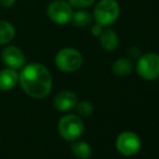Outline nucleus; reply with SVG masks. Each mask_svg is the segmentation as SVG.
<instances>
[{
  "label": "nucleus",
  "instance_id": "nucleus-1",
  "mask_svg": "<svg viewBox=\"0 0 159 159\" xmlns=\"http://www.w3.org/2000/svg\"><path fill=\"white\" fill-rule=\"evenodd\" d=\"M19 81L27 95L34 98H46L52 89V76L44 65L32 63L22 67Z\"/></svg>",
  "mask_w": 159,
  "mask_h": 159
},
{
  "label": "nucleus",
  "instance_id": "nucleus-2",
  "mask_svg": "<svg viewBox=\"0 0 159 159\" xmlns=\"http://www.w3.org/2000/svg\"><path fill=\"white\" fill-rule=\"evenodd\" d=\"M120 13L119 4L116 0H101L93 11L95 23L102 26H109L117 21Z\"/></svg>",
  "mask_w": 159,
  "mask_h": 159
},
{
  "label": "nucleus",
  "instance_id": "nucleus-3",
  "mask_svg": "<svg viewBox=\"0 0 159 159\" xmlns=\"http://www.w3.org/2000/svg\"><path fill=\"white\" fill-rule=\"evenodd\" d=\"M55 65L61 71L73 73L81 67L82 55L78 50L74 48H64L60 50L55 55Z\"/></svg>",
  "mask_w": 159,
  "mask_h": 159
},
{
  "label": "nucleus",
  "instance_id": "nucleus-4",
  "mask_svg": "<svg viewBox=\"0 0 159 159\" xmlns=\"http://www.w3.org/2000/svg\"><path fill=\"white\" fill-rule=\"evenodd\" d=\"M138 75L144 80L159 78V54L149 52L139 57L136 63Z\"/></svg>",
  "mask_w": 159,
  "mask_h": 159
},
{
  "label": "nucleus",
  "instance_id": "nucleus-5",
  "mask_svg": "<svg viewBox=\"0 0 159 159\" xmlns=\"http://www.w3.org/2000/svg\"><path fill=\"white\" fill-rule=\"evenodd\" d=\"M84 121L76 115H66L59 121V132L66 141H75L84 133Z\"/></svg>",
  "mask_w": 159,
  "mask_h": 159
},
{
  "label": "nucleus",
  "instance_id": "nucleus-6",
  "mask_svg": "<svg viewBox=\"0 0 159 159\" xmlns=\"http://www.w3.org/2000/svg\"><path fill=\"white\" fill-rule=\"evenodd\" d=\"M116 149L122 156L130 157L139 153L141 149V139L132 131L121 132L116 139Z\"/></svg>",
  "mask_w": 159,
  "mask_h": 159
},
{
  "label": "nucleus",
  "instance_id": "nucleus-7",
  "mask_svg": "<svg viewBox=\"0 0 159 159\" xmlns=\"http://www.w3.org/2000/svg\"><path fill=\"white\" fill-rule=\"evenodd\" d=\"M48 17L59 25H64L70 21L73 14V7L65 0H54L47 9Z\"/></svg>",
  "mask_w": 159,
  "mask_h": 159
},
{
  "label": "nucleus",
  "instance_id": "nucleus-8",
  "mask_svg": "<svg viewBox=\"0 0 159 159\" xmlns=\"http://www.w3.org/2000/svg\"><path fill=\"white\" fill-rule=\"evenodd\" d=\"M1 60L9 68L20 69L25 65L26 59L23 51L15 46H8L2 50Z\"/></svg>",
  "mask_w": 159,
  "mask_h": 159
},
{
  "label": "nucleus",
  "instance_id": "nucleus-9",
  "mask_svg": "<svg viewBox=\"0 0 159 159\" xmlns=\"http://www.w3.org/2000/svg\"><path fill=\"white\" fill-rule=\"evenodd\" d=\"M78 103V98L71 91H62L57 93L53 101L54 107L60 111H67L75 108Z\"/></svg>",
  "mask_w": 159,
  "mask_h": 159
},
{
  "label": "nucleus",
  "instance_id": "nucleus-10",
  "mask_svg": "<svg viewBox=\"0 0 159 159\" xmlns=\"http://www.w3.org/2000/svg\"><path fill=\"white\" fill-rule=\"evenodd\" d=\"M19 82V74L16 69L4 68L0 70V90L9 91L13 89Z\"/></svg>",
  "mask_w": 159,
  "mask_h": 159
},
{
  "label": "nucleus",
  "instance_id": "nucleus-11",
  "mask_svg": "<svg viewBox=\"0 0 159 159\" xmlns=\"http://www.w3.org/2000/svg\"><path fill=\"white\" fill-rule=\"evenodd\" d=\"M98 39H100L101 46L106 51H114L119 43L117 33L111 28H104L101 35L98 36Z\"/></svg>",
  "mask_w": 159,
  "mask_h": 159
},
{
  "label": "nucleus",
  "instance_id": "nucleus-12",
  "mask_svg": "<svg viewBox=\"0 0 159 159\" xmlns=\"http://www.w3.org/2000/svg\"><path fill=\"white\" fill-rule=\"evenodd\" d=\"M111 69H113L114 75L117 77H126V76H129L133 70V62L130 59L121 57L114 62Z\"/></svg>",
  "mask_w": 159,
  "mask_h": 159
},
{
  "label": "nucleus",
  "instance_id": "nucleus-13",
  "mask_svg": "<svg viewBox=\"0 0 159 159\" xmlns=\"http://www.w3.org/2000/svg\"><path fill=\"white\" fill-rule=\"evenodd\" d=\"M15 36V28L10 22L0 20V46L10 43Z\"/></svg>",
  "mask_w": 159,
  "mask_h": 159
},
{
  "label": "nucleus",
  "instance_id": "nucleus-14",
  "mask_svg": "<svg viewBox=\"0 0 159 159\" xmlns=\"http://www.w3.org/2000/svg\"><path fill=\"white\" fill-rule=\"evenodd\" d=\"M91 21H92V17L88 11L78 10L76 12H73L69 22L76 27H87L88 25H90Z\"/></svg>",
  "mask_w": 159,
  "mask_h": 159
},
{
  "label": "nucleus",
  "instance_id": "nucleus-15",
  "mask_svg": "<svg viewBox=\"0 0 159 159\" xmlns=\"http://www.w3.org/2000/svg\"><path fill=\"white\" fill-rule=\"evenodd\" d=\"M71 152L78 159H88L92 155V148L87 142L80 141L71 144Z\"/></svg>",
  "mask_w": 159,
  "mask_h": 159
},
{
  "label": "nucleus",
  "instance_id": "nucleus-16",
  "mask_svg": "<svg viewBox=\"0 0 159 159\" xmlns=\"http://www.w3.org/2000/svg\"><path fill=\"white\" fill-rule=\"evenodd\" d=\"M76 109H77L78 114L82 117H88L93 113V106L90 102L88 101H81V102L77 103L76 105Z\"/></svg>",
  "mask_w": 159,
  "mask_h": 159
},
{
  "label": "nucleus",
  "instance_id": "nucleus-17",
  "mask_svg": "<svg viewBox=\"0 0 159 159\" xmlns=\"http://www.w3.org/2000/svg\"><path fill=\"white\" fill-rule=\"evenodd\" d=\"M67 2L71 7H74V8L84 9V8L91 7L95 2V0H67Z\"/></svg>",
  "mask_w": 159,
  "mask_h": 159
},
{
  "label": "nucleus",
  "instance_id": "nucleus-18",
  "mask_svg": "<svg viewBox=\"0 0 159 159\" xmlns=\"http://www.w3.org/2000/svg\"><path fill=\"white\" fill-rule=\"evenodd\" d=\"M104 26L100 25V24L96 23L95 25H93L92 27H91V33H92L93 36H95V37H98V36L101 35V33L103 32V30H104Z\"/></svg>",
  "mask_w": 159,
  "mask_h": 159
},
{
  "label": "nucleus",
  "instance_id": "nucleus-19",
  "mask_svg": "<svg viewBox=\"0 0 159 159\" xmlns=\"http://www.w3.org/2000/svg\"><path fill=\"white\" fill-rule=\"evenodd\" d=\"M16 0H0V6L4 7V8H10V7L14 6Z\"/></svg>",
  "mask_w": 159,
  "mask_h": 159
}]
</instances>
